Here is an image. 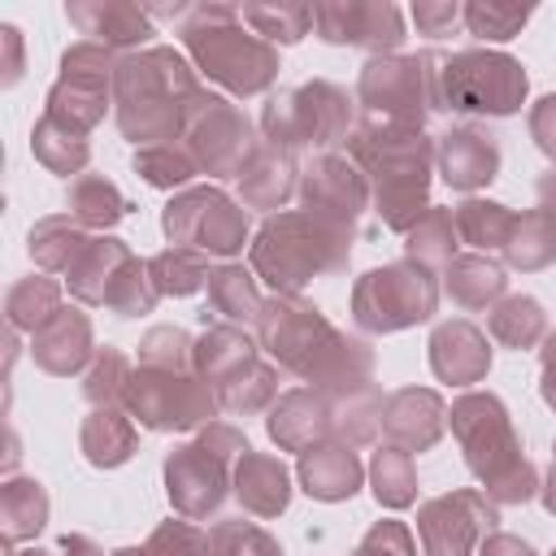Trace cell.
Here are the masks:
<instances>
[{
  "label": "cell",
  "mask_w": 556,
  "mask_h": 556,
  "mask_svg": "<svg viewBox=\"0 0 556 556\" xmlns=\"http://www.w3.org/2000/svg\"><path fill=\"white\" fill-rule=\"evenodd\" d=\"M70 200H74L78 217H87V222H113V217L126 213L122 195H117L113 182H104V178H83V182H74Z\"/></svg>",
  "instance_id": "37"
},
{
  "label": "cell",
  "mask_w": 556,
  "mask_h": 556,
  "mask_svg": "<svg viewBox=\"0 0 556 556\" xmlns=\"http://www.w3.org/2000/svg\"><path fill=\"white\" fill-rule=\"evenodd\" d=\"M165 478H169V500L187 517H204L222 500V456H208L204 443L174 452L165 465Z\"/></svg>",
  "instance_id": "14"
},
{
  "label": "cell",
  "mask_w": 556,
  "mask_h": 556,
  "mask_svg": "<svg viewBox=\"0 0 556 556\" xmlns=\"http://www.w3.org/2000/svg\"><path fill=\"white\" fill-rule=\"evenodd\" d=\"M0 35H4V48H9V74H4V83H13L22 74V30L17 26H0Z\"/></svg>",
  "instance_id": "47"
},
{
  "label": "cell",
  "mask_w": 556,
  "mask_h": 556,
  "mask_svg": "<svg viewBox=\"0 0 556 556\" xmlns=\"http://www.w3.org/2000/svg\"><path fill=\"white\" fill-rule=\"evenodd\" d=\"M547 508L556 513V469H552V486H547Z\"/></svg>",
  "instance_id": "51"
},
{
  "label": "cell",
  "mask_w": 556,
  "mask_h": 556,
  "mask_svg": "<svg viewBox=\"0 0 556 556\" xmlns=\"http://www.w3.org/2000/svg\"><path fill=\"white\" fill-rule=\"evenodd\" d=\"M434 56H374L361 70V104L391 126H421L426 100H434Z\"/></svg>",
  "instance_id": "6"
},
{
  "label": "cell",
  "mask_w": 556,
  "mask_h": 556,
  "mask_svg": "<svg viewBox=\"0 0 556 556\" xmlns=\"http://www.w3.org/2000/svg\"><path fill=\"white\" fill-rule=\"evenodd\" d=\"M374 495L391 508H404L413 500V465H408V452H378L374 460Z\"/></svg>",
  "instance_id": "30"
},
{
  "label": "cell",
  "mask_w": 556,
  "mask_h": 556,
  "mask_svg": "<svg viewBox=\"0 0 556 556\" xmlns=\"http://www.w3.org/2000/svg\"><path fill=\"white\" fill-rule=\"evenodd\" d=\"M239 365H252V352H248V339L243 334H235V330L204 334V343H200V369L208 378H222L226 369H239Z\"/></svg>",
  "instance_id": "35"
},
{
  "label": "cell",
  "mask_w": 556,
  "mask_h": 556,
  "mask_svg": "<svg viewBox=\"0 0 556 556\" xmlns=\"http://www.w3.org/2000/svg\"><path fill=\"white\" fill-rule=\"evenodd\" d=\"M35 156H39L43 165L70 174V169H78V165L87 161V143H83L74 130H65V126H56L52 117H43V122L35 126Z\"/></svg>",
  "instance_id": "27"
},
{
  "label": "cell",
  "mask_w": 556,
  "mask_h": 556,
  "mask_svg": "<svg viewBox=\"0 0 556 556\" xmlns=\"http://www.w3.org/2000/svg\"><path fill=\"white\" fill-rule=\"evenodd\" d=\"M447 230H452V217H447V213H430V217L413 230V243L421 239V248H413V252H421L426 261H447V256H452Z\"/></svg>",
  "instance_id": "44"
},
{
  "label": "cell",
  "mask_w": 556,
  "mask_h": 556,
  "mask_svg": "<svg viewBox=\"0 0 556 556\" xmlns=\"http://www.w3.org/2000/svg\"><path fill=\"white\" fill-rule=\"evenodd\" d=\"M122 374H126V361H122L117 352H104V356L96 361L91 378H87V395H91V400H109V395L122 387V382H117Z\"/></svg>",
  "instance_id": "45"
},
{
  "label": "cell",
  "mask_w": 556,
  "mask_h": 556,
  "mask_svg": "<svg viewBox=\"0 0 556 556\" xmlns=\"http://www.w3.org/2000/svg\"><path fill=\"white\" fill-rule=\"evenodd\" d=\"M300 473H304V491L317 495V500H343V495H352L356 482H361V465H356V456L343 452V447H321V452L304 456Z\"/></svg>",
  "instance_id": "19"
},
{
  "label": "cell",
  "mask_w": 556,
  "mask_h": 556,
  "mask_svg": "<svg viewBox=\"0 0 556 556\" xmlns=\"http://www.w3.org/2000/svg\"><path fill=\"white\" fill-rule=\"evenodd\" d=\"M87 339H91L87 321H83L78 313H61V317H56V321L35 339V356H39V365H43V369L65 374V369H74V365L83 361Z\"/></svg>",
  "instance_id": "21"
},
{
  "label": "cell",
  "mask_w": 556,
  "mask_h": 556,
  "mask_svg": "<svg viewBox=\"0 0 556 556\" xmlns=\"http://www.w3.org/2000/svg\"><path fill=\"white\" fill-rule=\"evenodd\" d=\"M252 139H248V117L239 109H230L217 96H200L191 109V152L200 165H208L213 174H230L243 165Z\"/></svg>",
  "instance_id": "10"
},
{
  "label": "cell",
  "mask_w": 556,
  "mask_h": 556,
  "mask_svg": "<svg viewBox=\"0 0 556 556\" xmlns=\"http://www.w3.org/2000/svg\"><path fill=\"white\" fill-rule=\"evenodd\" d=\"M113 91H117V122L130 139H165L182 117H191L195 100V78L187 61L174 48H148L139 56L117 61L113 70Z\"/></svg>",
  "instance_id": "1"
},
{
  "label": "cell",
  "mask_w": 556,
  "mask_h": 556,
  "mask_svg": "<svg viewBox=\"0 0 556 556\" xmlns=\"http://www.w3.org/2000/svg\"><path fill=\"white\" fill-rule=\"evenodd\" d=\"M169 239H195L208 252H235L243 248V213L222 191H195L169 204L165 213Z\"/></svg>",
  "instance_id": "9"
},
{
  "label": "cell",
  "mask_w": 556,
  "mask_h": 556,
  "mask_svg": "<svg viewBox=\"0 0 556 556\" xmlns=\"http://www.w3.org/2000/svg\"><path fill=\"white\" fill-rule=\"evenodd\" d=\"M243 191H248L252 204H278L291 191V165H287V156H274V152L256 156L252 169H248Z\"/></svg>",
  "instance_id": "31"
},
{
  "label": "cell",
  "mask_w": 556,
  "mask_h": 556,
  "mask_svg": "<svg viewBox=\"0 0 556 556\" xmlns=\"http://www.w3.org/2000/svg\"><path fill=\"white\" fill-rule=\"evenodd\" d=\"M482 556H530V547L517 543V539H508V534H495V539L482 547Z\"/></svg>",
  "instance_id": "48"
},
{
  "label": "cell",
  "mask_w": 556,
  "mask_h": 556,
  "mask_svg": "<svg viewBox=\"0 0 556 556\" xmlns=\"http://www.w3.org/2000/svg\"><path fill=\"white\" fill-rule=\"evenodd\" d=\"M530 4H495V0H473L465 4L460 22L469 26V35L478 39H513L526 22H530Z\"/></svg>",
  "instance_id": "26"
},
{
  "label": "cell",
  "mask_w": 556,
  "mask_h": 556,
  "mask_svg": "<svg viewBox=\"0 0 556 556\" xmlns=\"http://www.w3.org/2000/svg\"><path fill=\"white\" fill-rule=\"evenodd\" d=\"M52 304H56V287L52 282H22L13 295H9V313H13V321L17 326H35L39 317H48L52 313Z\"/></svg>",
  "instance_id": "41"
},
{
  "label": "cell",
  "mask_w": 556,
  "mask_h": 556,
  "mask_svg": "<svg viewBox=\"0 0 556 556\" xmlns=\"http://www.w3.org/2000/svg\"><path fill=\"white\" fill-rule=\"evenodd\" d=\"M152 274L161 278V291H195V282L204 278V265L191 252H165L152 261Z\"/></svg>",
  "instance_id": "40"
},
{
  "label": "cell",
  "mask_w": 556,
  "mask_h": 556,
  "mask_svg": "<svg viewBox=\"0 0 556 556\" xmlns=\"http://www.w3.org/2000/svg\"><path fill=\"white\" fill-rule=\"evenodd\" d=\"M78 243H83L78 230H74L70 222H61V217H52V222H43L39 230H30V252H35L43 265H65Z\"/></svg>",
  "instance_id": "39"
},
{
  "label": "cell",
  "mask_w": 556,
  "mask_h": 556,
  "mask_svg": "<svg viewBox=\"0 0 556 556\" xmlns=\"http://www.w3.org/2000/svg\"><path fill=\"white\" fill-rule=\"evenodd\" d=\"M495 513L478 500V495H447L421 508V539L434 556H465L473 547V539L482 534V526H491Z\"/></svg>",
  "instance_id": "13"
},
{
  "label": "cell",
  "mask_w": 556,
  "mask_h": 556,
  "mask_svg": "<svg viewBox=\"0 0 556 556\" xmlns=\"http://www.w3.org/2000/svg\"><path fill=\"white\" fill-rule=\"evenodd\" d=\"M313 26L330 43L356 48H395L404 39V22L395 4L382 0H348V4H313Z\"/></svg>",
  "instance_id": "11"
},
{
  "label": "cell",
  "mask_w": 556,
  "mask_h": 556,
  "mask_svg": "<svg viewBox=\"0 0 556 556\" xmlns=\"http://www.w3.org/2000/svg\"><path fill=\"white\" fill-rule=\"evenodd\" d=\"M434 100L460 113H517L526 100L521 61L482 48L443 56L434 70Z\"/></svg>",
  "instance_id": "5"
},
{
  "label": "cell",
  "mask_w": 556,
  "mask_h": 556,
  "mask_svg": "<svg viewBox=\"0 0 556 556\" xmlns=\"http://www.w3.org/2000/svg\"><path fill=\"white\" fill-rule=\"evenodd\" d=\"M530 130H534L539 148H543L547 156H556V96L539 100V109L530 113Z\"/></svg>",
  "instance_id": "46"
},
{
  "label": "cell",
  "mask_w": 556,
  "mask_h": 556,
  "mask_svg": "<svg viewBox=\"0 0 556 556\" xmlns=\"http://www.w3.org/2000/svg\"><path fill=\"white\" fill-rule=\"evenodd\" d=\"M491 326H495V334H500L504 343L530 348V343L539 339V330H543V313H539L534 300H508V304L491 317Z\"/></svg>",
  "instance_id": "34"
},
{
  "label": "cell",
  "mask_w": 556,
  "mask_h": 556,
  "mask_svg": "<svg viewBox=\"0 0 556 556\" xmlns=\"http://www.w3.org/2000/svg\"><path fill=\"white\" fill-rule=\"evenodd\" d=\"M65 13H70V22H74L83 35H91V43H104V48H130V43H143V39L152 35L148 9L126 4V0L70 4Z\"/></svg>",
  "instance_id": "15"
},
{
  "label": "cell",
  "mask_w": 556,
  "mask_h": 556,
  "mask_svg": "<svg viewBox=\"0 0 556 556\" xmlns=\"http://www.w3.org/2000/svg\"><path fill=\"white\" fill-rule=\"evenodd\" d=\"M430 308H434V282L413 265L374 269L356 287V317L369 330H400L408 321L430 317Z\"/></svg>",
  "instance_id": "8"
},
{
  "label": "cell",
  "mask_w": 556,
  "mask_h": 556,
  "mask_svg": "<svg viewBox=\"0 0 556 556\" xmlns=\"http://www.w3.org/2000/svg\"><path fill=\"white\" fill-rule=\"evenodd\" d=\"M239 17L269 43H295L313 26V4H239Z\"/></svg>",
  "instance_id": "22"
},
{
  "label": "cell",
  "mask_w": 556,
  "mask_h": 556,
  "mask_svg": "<svg viewBox=\"0 0 556 556\" xmlns=\"http://www.w3.org/2000/svg\"><path fill=\"white\" fill-rule=\"evenodd\" d=\"M439 417H443V404H439L430 391H400V395L391 400L387 430H391L404 447H426V443H434V434H439Z\"/></svg>",
  "instance_id": "18"
},
{
  "label": "cell",
  "mask_w": 556,
  "mask_h": 556,
  "mask_svg": "<svg viewBox=\"0 0 556 556\" xmlns=\"http://www.w3.org/2000/svg\"><path fill=\"white\" fill-rule=\"evenodd\" d=\"M452 426H456V434H460V443L469 452L473 473L486 478L495 495H504V500H526L530 495V486H534L530 469L517 456L504 404L495 395H465L452 408Z\"/></svg>",
  "instance_id": "4"
},
{
  "label": "cell",
  "mask_w": 556,
  "mask_h": 556,
  "mask_svg": "<svg viewBox=\"0 0 556 556\" xmlns=\"http://www.w3.org/2000/svg\"><path fill=\"white\" fill-rule=\"evenodd\" d=\"M26 556H43V552H26Z\"/></svg>",
  "instance_id": "53"
},
{
  "label": "cell",
  "mask_w": 556,
  "mask_h": 556,
  "mask_svg": "<svg viewBox=\"0 0 556 556\" xmlns=\"http://www.w3.org/2000/svg\"><path fill=\"white\" fill-rule=\"evenodd\" d=\"M543 395L556 404V339L547 343V361H543Z\"/></svg>",
  "instance_id": "49"
},
{
  "label": "cell",
  "mask_w": 556,
  "mask_h": 556,
  "mask_svg": "<svg viewBox=\"0 0 556 556\" xmlns=\"http://www.w3.org/2000/svg\"><path fill=\"white\" fill-rule=\"evenodd\" d=\"M348 126V96L334 83H304L282 91L265 109V130L274 143H330Z\"/></svg>",
  "instance_id": "7"
},
{
  "label": "cell",
  "mask_w": 556,
  "mask_h": 556,
  "mask_svg": "<svg viewBox=\"0 0 556 556\" xmlns=\"http://www.w3.org/2000/svg\"><path fill=\"white\" fill-rule=\"evenodd\" d=\"M447 287L460 304H486L491 295H500L504 287V274L486 261H456L452 274H447Z\"/></svg>",
  "instance_id": "29"
},
{
  "label": "cell",
  "mask_w": 556,
  "mask_h": 556,
  "mask_svg": "<svg viewBox=\"0 0 556 556\" xmlns=\"http://www.w3.org/2000/svg\"><path fill=\"white\" fill-rule=\"evenodd\" d=\"M195 56V65L239 91V96H252V91H265L278 74V52L239 17V9L230 4H195L187 9L182 17V30H178Z\"/></svg>",
  "instance_id": "2"
},
{
  "label": "cell",
  "mask_w": 556,
  "mask_h": 556,
  "mask_svg": "<svg viewBox=\"0 0 556 556\" xmlns=\"http://www.w3.org/2000/svg\"><path fill=\"white\" fill-rule=\"evenodd\" d=\"M456 222H460V235L469 243H478V248H495L513 230V217L504 213V204H482V200H469L456 213Z\"/></svg>",
  "instance_id": "28"
},
{
  "label": "cell",
  "mask_w": 556,
  "mask_h": 556,
  "mask_svg": "<svg viewBox=\"0 0 556 556\" xmlns=\"http://www.w3.org/2000/svg\"><path fill=\"white\" fill-rule=\"evenodd\" d=\"M356 156L374 169L378 204L391 226H408L417 204L426 200V139L404 126H365L356 130Z\"/></svg>",
  "instance_id": "3"
},
{
  "label": "cell",
  "mask_w": 556,
  "mask_h": 556,
  "mask_svg": "<svg viewBox=\"0 0 556 556\" xmlns=\"http://www.w3.org/2000/svg\"><path fill=\"white\" fill-rule=\"evenodd\" d=\"M130 426L117 417V413H109V408H100V413H91L87 417V426H83V447H87V456L96 460V465H117V460H126L130 456Z\"/></svg>",
  "instance_id": "25"
},
{
  "label": "cell",
  "mask_w": 556,
  "mask_h": 556,
  "mask_svg": "<svg viewBox=\"0 0 556 556\" xmlns=\"http://www.w3.org/2000/svg\"><path fill=\"white\" fill-rule=\"evenodd\" d=\"M321 426H326V417H321L317 400L304 395V391L287 395V400L274 408V417H269V434H274L278 443H287V447H304L313 434H321Z\"/></svg>",
  "instance_id": "23"
},
{
  "label": "cell",
  "mask_w": 556,
  "mask_h": 556,
  "mask_svg": "<svg viewBox=\"0 0 556 556\" xmlns=\"http://www.w3.org/2000/svg\"><path fill=\"white\" fill-rule=\"evenodd\" d=\"M430 348H434V352H430L434 374H439V378H452V382H473V378L486 369V361H491L486 339H482L473 326H465V321L443 326Z\"/></svg>",
  "instance_id": "17"
},
{
  "label": "cell",
  "mask_w": 556,
  "mask_h": 556,
  "mask_svg": "<svg viewBox=\"0 0 556 556\" xmlns=\"http://www.w3.org/2000/svg\"><path fill=\"white\" fill-rule=\"evenodd\" d=\"M117 556H143V552H117Z\"/></svg>",
  "instance_id": "52"
},
{
  "label": "cell",
  "mask_w": 556,
  "mask_h": 556,
  "mask_svg": "<svg viewBox=\"0 0 556 556\" xmlns=\"http://www.w3.org/2000/svg\"><path fill=\"white\" fill-rule=\"evenodd\" d=\"M460 4H452V0H417L413 4V22H417V30L421 35H452V26L460 22Z\"/></svg>",
  "instance_id": "43"
},
{
  "label": "cell",
  "mask_w": 556,
  "mask_h": 556,
  "mask_svg": "<svg viewBox=\"0 0 556 556\" xmlns=\"http://www.w3.org/2000/svg\"><path fill=\"white\" fill-rule=\"evenodd\" d=\"M130 408L139 413V421H148L152 430H169V426H195L213 413V395L187 378H135L126 387Z\"/></svg>",
  "instance_id": "12"
},
{
  "label": "cell",
  "mask_w": 556,
  "mask_h": 556,
  "mask_svg": "<svg viewBox=\"0 0 556 556\" xmlns=\"http://www.w3.org/2000/svg\"><path fill=\"white\" fill-rule=\"evenodd\" d=\"M439 161H443V178L460 191L495 178V165H500V148L478 135V130H452L443 135V148H439Z\"/></svg>",
  "instance_id": "16"
},
{
  "label": "cell",
  "mask_w": 556,
  "mask_h": 556,
  "mask_svg": "<svg viewBox=\"0 0 556 556\" xmlns=\"http://www.w3.org/2000/svg\"><path fill=\"white\" fill-rule=\"evenodd\" d=\"M200 552H204V539H200L191 526L169 521V526H161V530L152 534V543H148L143 556H200Z\"/></svg>",
  "instance_id": "42"
},
{
  "label": "cell",
  "mask_w": 556,
  "mask_h": 556,
  "mask_svg": "<svg viewBox=\"0 0 556 556\" xmlns=\"http://www.w3.org/2000/svg\"><path fill=\"white\" fill-rule=\"evenodd\" d=\"M239 500L269 517L287 504V469L269 456H256V452H243V465H239Z\"/></svg>",
  "instance_id": "20"
},
{
  "label": "cell",
  "mask_w": 556,
  "mask_h": 556,
  "mask_svg": "<svg viewBox=\"0 0 556 556\" xmlns=\"http://www.w3.org/2000/svg\"><path fill=\"white\" fill-rule=\"evenodd\" d=\"M208 552H213V556H282L278 543H274L265 530L243 526V521L217 526L213 539H208Z\"/></svg>",
  "instance_id": "32"
},
{
  "label": "cell",
  "mask_w": 556,
  "mask_h": 556,
  "mask_svg": "<svg viewBox=\"0 0 556 556\" xmlns=\"http://www.w3.org/2000/svg\"><path fill=\"white\" fill-rule=\"evenodd\" d=\"M135 165H139V169H143V178H148V182H156V187H174V182H187V178L195 174V161H191V156H182V152H174L169 143L143 148V152L135 156Z\"/></svg>",
  "instance_id": "36"
},
{
  "label": "cell",
  "mask_w": 556,
  "mask_h": 556,
  "mask_svg": "<svg viewBox=\"0 0 556 556\" xmlns=\"http://www.w3.org/2000/svg\"><path fill=\"white\" fill-rule=\"evenodd\" d=\"M213 304L222 308V313H230V317H252V308H256V291H252V282H248V274L243 269H217L213 274Z\"/></svg>",
  "instance_id": "38"
},
{
  "label": "cell",
  "mask_w": 556,
  "mask_h": 556,
  "mask_svg": "<svg viewBox=\"0 0 556 556\" xmlns=\"http://www.w3.org/2000/svg\"><path fill=\"white\" fill-rule=\"evenodd\" d=\"M508 248V261L521 265V269H539L556 256V222L547 213H530L521 222H513V243Z\"/></svg>",
  "instance_id": "24"
},
{
  "label": "cell",
  "mask_w": 556,
  "mask_h": 556,
  "mask_svg": "<svg viewBox=\"0 0 556 556\" xmlns=\"http://www.w3.org/2000/svg\"><path fill=\"white\" fill-rule=\"evenodd\" d=\"M65 552H70V556H100L87 539H65Z\"/></svg>",
  "instance_id": "50"
},
{
  "label": "cell",
  "mask_w": 556,
  "mask_h": 556,
  "mask_svg": "<svg viewBox=\"0 0 556 556\" xmlns=\"http://www.w3.org/2000/svg\"><path fill=\"white\" fill-rule=\"evenodd\" d=\"M43 508H48V500H43L39 482H9L4 486V517H9V534L13 539L39 530L43 526Z\"/></svg>",
  "instance_id": "33"
}]
</instances>
